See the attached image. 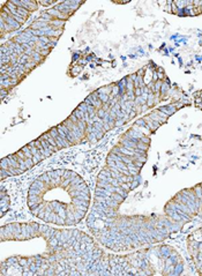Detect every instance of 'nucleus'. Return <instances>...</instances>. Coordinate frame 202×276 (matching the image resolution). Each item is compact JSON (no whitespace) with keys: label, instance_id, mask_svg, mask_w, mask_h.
I'll use <instances>...</instances> for the list:
<instances>
[{"label":"nucleus","instance_id":"obj_1","mask_svg":"<svg viewBox=\"0 0 202 276\" xmlns=\"http://www.w3.org/2000/svg\"><path fill=\"white\" fill-rule=\"evenodd\" d=\"M49 132H50V133H51V135L54 138V140H56V142H57L59 149H62V148H68L67 145H66V142H65V140H64V139L61 138V135L58 133L57 127H52L51 130H49Z\"/></svg>","mask_w":202,"mask_h":276},{"label":"nucleus","instance_id":"obj_2","mask_svg":"<svg viewBox=\"0 0 202 276\" xmlns=\"http://www.w3.org/2000/svg\"><path fill=\"white\" fill-rule=\"evenodd\" d=\"M43 136L45 138V140H46L47 142L50 143V145H52V146H53V147H54V148H56V149H57V151L59 150V147H58L57 142H56V140H54V138H53V136L51 135V133H50L49 131H47L46 133H44V134H43Z\"/></svg>","mask_w":202,"mask_h":276}]
</instances>
